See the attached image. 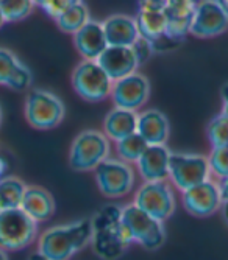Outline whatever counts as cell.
<instances>
[{
  "mask_svg": "<svg viewBox=\"0 0 228 260\" xmlns=\"http://www.w3.org/2000/svg\"><path fill=\"white\" fill-rule=\"evenodd\" d=\"M93 246L103 260L121 257L127 246L133 243L128 229L122 223V207L105 206L93 218Z\"/></svg>",
  "mask_w": 228,
  "mask_h": 260,
  "instance_id": "1",
  "label": "cell"
},
{
  "mask_svg": "<svg viewBox=\"0 0 228 260\" xmlns=\"http://www.w3.org/2000/svg\"><path fill=\"white\" fill-rule=\"evenodd\" d=\"M93 242V220L83 218L66 226H55L39 237V249L50 260H69Z\"/></svg>",
  "mask_w": 228,
  "mask_h": 260,
  "instance_id": "2",
  "label": "cell"
},
{
  "mask_svg": "<svg viewBox=\"0 0 228 260\" xmlns=\"http://www.w3.org/2000/svg\"><path fill=\"white\" fill-rule=\"evenodd\" d=\"M109 140L105 133L88 129L80 133L69 151V164L77 172L96 170L97 165L108 159L109 154Z\"/></svg>",
  "mask_w": 228,
  "mask_h": 260,
  "instance_id": "3",
  "label": "cell"
},
{
  "mask_svg": "<svg viewBox=\"0 0 228 260\" xmlns=\"http://www.w3.org/2000/svg\"><path fill=\"white\" fill-rule=\"evenodd\" d=\"M122 223L128 229L133 242L139 243L146 249H158L166 242V229L163 221L150 217L136 204L122 207Z\"/></svg>",
  "mask_w": 228,
  "mask_h": 260,
  "instance_id": "4",
  "label": "cell"
},
{
  "mask_svg": "<svg viewBox=\"0 0 228 260\" xmlns=\"http://www.w3.org/2000/svg\"><path fill=\"white\" fill-rule=\"evenodd\" d=\"M38 234V223L24 210L11 209L0 212V248L19 251L27 248Z\"/></svg>",
  "mask_w": 228,
  "mask_h": 260,
  "instance_id": "5",
  "label": "cell"
},
{
  "mask_svg": "<svg viewBox=\"0 0 228 260\" xmlns=\"http://www.w3.org/2000/svg\"><path fill=\"white\" fill-rule=\"evenodd\" d=\"M64 105L55 93L42 89L28 92L25 100L27 122L38 129H52L64 119Z\"/></svg>",
  "mask_w": 228,
  "mask_h": 260,
  "instance_id": "6",
  "label": "cell"
},
{
  "mask_svg": "<svg viewBox=\"0 0 228 260\" xmlns=\"http://www.w3.org/2000/svg\"><path fill=\"white\" fill-rule=\"evenodd\" d=\"M114 81L102 69L97 61L84 59L80 62L72 74V86L75 92L88 102H102L111 95Z\"/></svg>",
  "mask_w": 228,
  "mask_h": 260,
  "instance_id": "7",
  "label": "cell"
},
{
  "mask_svg": "<svg viewBox=\"0 0 228 260\" xmlns=\"http://www.w3.org/2000/svg\"><path fill=\"white\" fill-rule=\"evenodd\" d=\"M210 162L202 154L170 153L169 178L181 192L210 179Z\"/></svg>",
  "mask_w": 228,
  "mask_h": 260,
  "instance_id": "8",
  "label": "cell"
},
{
  "mask_svg": "<svg viewBox=\"0 0 228 260\" xmlns=\"http://www.w3.org/2000/svg\"><path fill=\"white\" fill-rule=\"evenodd\" d=\"M96 181L99 190L108 198H121L131 192L134 185V172L128 162L119 159H105L97 165Z\"/></svg>",
  "mask_w": 228,
  "mask_h": 260,
  "instance_id": "9",
  "label": "cell"
},
{
  "mask_svg": "<svg viewBox=\"0 0 228 260\" xmlns=\"http://www.w3.org/2000/svg\"><path fill=\"white\" fill-rule=\"evenodd\" d=\"M133 204L158 221H166L175 210V197L166 181H146L139 187Z\"/></svg>",
  "mask_w": 228,
  "mask_h": 260,
  "instance_id": "10",
  "label": "cell"
},
{
  "mask_svg": "<svg viewBox=\"0 0 228 260\" xmlns=\"http://www.w3.org/2000/svg\"><path fill=\"white\" fill-rule=\"evenodd\" d=\"M228 30V11L217 0H198L192 17L191 35L214 38Z\"/></svg>",
  "mask_w": 228,
  "mask_h": 260,
  "instance_id": "11",
  "label": "cell"
},
{
  "mask_svg": "<svg viewBox=\"0 0 228 260\" xmlns=\"http://www.w3.org/2000/svg\"><path fill=\"white\" fill-rule=\"evenodd\" d=\"M149 95H150L149 80L138 72L114 81L111 90V97L116 108H122L134 112L147 103Z\"/></svg>",
  "mask_w": 228,
  "mask_h": 260,
  "instance_id": "12",
  "label": "cell"
},
{
  "mask_svg": "<svg viewBox=\"0 0 228 260\" xmlns=\"http://www.w3.org/2000/svg\"><path fill=\"white\" fill-rule=\"evenodd\" d=\"M183 204L188 212L195 217H208L222 206L219 184L203 181L183 192Z\"/></svg>",
  "mask_w": 228,
  "mask_h": 260,
  "instance_id": "13",
  "label": "cell"
},
{
  "mask_svg": "<svg viewBox=\"0 0 228 260\" xmlns=\"http://www.w3.org/2000/svg\"><path fill=\"white\" fill-rule=\"evenodd\" d=\"M97 62L109 75L112 81H118L127 75H131L139 67L136 55L131 47H114L108 45V49L100 55Z\"/></svg>",
  "mask_w": 228,
  "mask_h": 260,
  "instance_id": "14",
  "label": "cell"
},
{
  "mask_svg": "<svg viewBox=\"0 0 228 260\" xmlns=\"http://www.w3.org/2000/svg\"><path fill=\"white\" fill-rule=\"evenodd\" d=\"M74 36L77 50L88 61H97L100 55L108 49V41L103 31L102 22L89 20Z\"/></svg>",
  "mask_w": 228,
  "mask_h": 260,
  "instance_id": "15",
  "label": "cell"
},
{
  "mask_svg": "<svg viewBox=\"0 0 228 260\" xmlns=\"http://www.w3.org/2000/svg\"><path fill=\"white\" fill-rule=\"evenodd\" d=\"M169 160L170 151L166 145H149L136 164L146 181H166L169 178Z\"/></svg>",
  "mask_w": 228,
  "mask_h": 260,
  "instance_id": "16",
  "label": "cell"
},
{
  "mask_svg": "<svg viewBox=\"0 0 228 260\" xmlns=\"http://www.w3.org/2000/svg\"><path fill=\"white\" fill-rule=\"evenodd\" d=\"M195 11V4L188 0H167L164 13L167 19L166 35L183 41L188 33H191L192 17Z\"/></svg>",
  "mask_w": 228,
  "mask_h": 260,
  "instance_id": "17",
  "label": "cell"
},
{
  "mask_svg": "<svg viewBox=\"0 0 228 260\" xmlns=\"http://www.w3.org/2000/svg\"><path fill=\"white\" fill-rule=\"evenodd\" d=\"M32 80L33 75L27 66L22 64L11 50L0 49V84L24 90L30 87Z\"/></svg>",
  "mask_w": 228,
  "mask_h": 260,
  "instance_id": "18",
  "label": "cell"
},
{
  "mask_svg": "<svg viewBox=\"0 0 228 260\" xmlns=\"http://www.w3.org/2000/svg\"><path fill=\"white\" fill-rule=\"evenodd\" d=\"M20 209L36 223L47 221L55 214V201L53 197L45 190L44 187L27 185L20 203Z\"/></svg>",
  "mask_w": 228,
  "mask_h": 260,
  "instance_id": "19",
  "label": "cell"
},
{
  "mask_svg": "<svg viewBox=\"0 0 228 260\" xmlns=\"http://www.w3.org/2000/svg\"><path fill=\"white\" fill-rule=\"evenodd\" d=\"M103 31L108 41V45L114 47H131L134 41L139 38L138 25L133 17L124 14L109 16L102 22Z\"/></svg>",
  "mask_w": 228,
  "mask_h": 260,
  "instance_id": "20",
  "label": "cell"
},
{
  "mask_svg": "<svg viewBox=\"0 0 228 260\" xmlns=\"http://www.w3.org/2000/svg\"><path fill=\"white\" fill-rule=\"evenodd\" d=\"M136 133H139L149 145H164L169 137L167 117L158 109H147L138 114Z\"/></svg>",
  "mask_w": 228,
  "mask_h": 260,
  "instance_id": "21",
  "label": "cell"
},
{
  "mask_svg": "<svg viewBox=\"0 0 228 260\" xmlns=\"http://www.w3.org/2000/svg\"><path fill=\"white\" fill-rule=\"evenodd\" d=\"M136 128H138V114L134 111H128L122 108L111 109L106 114L105 122H103L105 136L116 142L134 134Z\"/></svg>",
  "mask_w": 228,
  "mask_h": 260,
  "instance_id": "22",
  "label": "cell"
},
{
  "mask_svg": "<svg viewBox=\"0 0 228 260\" xmlns=\"http://www.w3.org/2000/svg\"><path fill=\"white\" fill-rule=\"evenodd\" d=\"M136 25H138L139 36L155 41L161 38L167 31V19L164 10L155 8H139L136 16Z\"/></svg>",
  "mask_w": 228,
  "mask_h": 260,
  "instance_id": "23",
  "label": "cell"
},
{
  "mask_svg": "<svg viewBox=\"0 0 228 260\" xmlns=\"http://www.w3.org/2000/svg\"><path fill=\"white\" fill-rule=\"evenodd\" d=\"M27 185L16 176H5L0 179V212L19 209Z\"/></svg>",
  "mask_w": 228,
  "mask_h": 260,
  "instance_id": "24",
  "label": "cell"
},
{
  "mask_svg": "<svg viewBox=\"0 0 228 260\" xmlns=\"http://www.w3.org/2000/svg\"><path fill=\"white\" fill-rule=\"evenodd\" d=\"M55 20H56V25L61 31L69 33V35H75L80 28H83L91 20V17H89L88 7L83 2H80L75 7L67 10L66 13H63Z\"/></svg>",
  "mask_w": 228,
  "mask_h": 260,
  "instance_id": "25",
  "label": "cell"
},
{
  "mask_svg": "<svg viewBox=\"0 0 228 260\" xmlns=\"http://www.w3.org/2000/svg\"><path fill=\"white\" fill-rule=\"evenodd\" d=\"M147 147L149 144L139 133L118 140V153L124 162H138Z\"/></svg>",
  "mask_w": 228,
  "mask_h": 260,
  "instance_id": "26",
  "label": "cell"
},
{
  "mask_svg": "<svg viewBox=\"0 0 228 260\" xmlns=\"http://www.w3.org/2000/svg\"><path fill=\"white\" fill-rule=\"evenodd\" d=\"M207 134L213 148L228 147V115L223 112L216 115L208 123Z\"/></svg>",
  "mask_w": 228,
  "mask_h": 260,
  "instance_id": "27",
  "label": "cell"
},
{
  "mask_svg": "<svg viewBox=\"0 0 228 260\" xmlns=\"http://www.w3.org/2000/svg\"><path fill=\"white\" fill-rule=\"evenodd\" d=\"M35 7L33 0H0V10L7 22H19L30 16Z\"/></svg>",
  "mask_w": 228,
  "mask_h": 260,
  "instance_id": "28",
  "label": "cell"
},
{
  "mask_svg": "<svg viewBox=\"0 0 228 260\" xmlns=\"http://www.w3.org/2000/svg\"><path fill=\"white\" fill-rule=\"evenodd\" d=\"M33 2L47 16L58 19L63 13L80 4L81 0H33Z\"/></svg>",
  "mask_w": 228,
  "mask_h": 260,
  "instance_id": "29",
  "label": "cell"
},
{
  "mask_svg": "<svg viewBox=\"0 0 228 260\" xmlns=\"http://www.w3.org/2000/svg\"><path fill=\"white\" fill-rule=\"evenodd\" d=\"M210 169L211 172L219 178H228V147H222V148H213L210 157Z\"/></svg>",
  "mask_w": 228,
  "mask_h": 260,
  "instance_id": "30",
  "label": "cell"
},
{
  "mask_svg": "<svg viewBox=\"0 0 228 260\" xmlns=\"http://www.w3.org/2000/svg\"><path fill=\"white\" fill-rule=\"evenodd\" d=\"M131 49H133V52L136 55V59H138L139 66L147 62L150 59V56L155 53L152 41H149V39H146L142 36H139L138 39L134 41V44L131 45Z\"/></svg>",
  "mask_w": 228,
  "mask_h": 260,
  "instance_id": "31",
  "label": "cell"
},
{
  "mask_svg": "<svg viewBox=\"0 0 228 260\" xmlns=\"http://www.w3.org/2000/svg\"><path fill=\"white\" fill-rule=\"evenodd\" d=\"M180 42H181L180 39H175V38H172V36H169V35H163L161 38H158V39L152 41L155 53H156V52H167V50H172V49H175V47H177Z\"/></svg>",
  "mask_w": 228,
  "mask_h": 260,
  "instance_id": "32",
  "label": "cell"
},
{
  "mask_svg": "<svg viewBox=\"0 0 228 260\" xmlns=\"http://www.w3.org/2000/svg\"><path fill=\"white\" fill-rule=\"evenodd\" d=\"M220 97H222V112L228 115V83H225L220 89Z\"/></svg>",
  "mask_w": 228,
  "mask_h": 260,
  "instance_id": "33",
  "label": "cell"
},
{
  "mask_svg": "<svg viewBox=\"0 0 228 260\" xmlns=\"http://www.w3.org/2000/svg\"><path fill=\"white\" fill-rule=\"evenodd\" d=\"M219 190L222 195V201L228 200V178H223L219 181Z\"/></svg>",
  "mask_w": 228,
  "mask_h": 260,
  "instance_id": "34",
  "label": "cell"
},
{
  "mask_svg": "<svg viewBox=\"0 0 228 260\" xmlns=\"http://www.w3.org/2000/svg\"><path fill=\"white\" fill-rule=\"evenodd\" d=\"M28 260H50V258L45 257L41 251H35L28 255Z\"/></svg>",
  "mask_w": 228,
  "mask_h": 260,
  "instance_id": "35",
  "label": "cell"
},
{
  "mask_svg": "<svg viewBox=\"0 0 228 260\" xmlns=\"http://www.w3.org/2000/svg\"><path fill=\"white\" fill-rule=\"evenodd\" d=\"M220 210H222V217H223V220H225V221H226V224H228V200L222 201Z\"/></svg>",
  "mask_w": 228,
  "mask_h": 260,
  "instance_id": "36",
  "label": "cell"
},
{
  "mask_svg": "<svg viewBox=\"0 0 228 260\" xmlns=\"http://www.w3.org/2000/svg\"><path fill=\"white\" fill-rule=\"evenodd\" d=\"M5 172H7V162H5L2 157H0V179L5 178V176H4V175H5Z\"/></svg>",
  "mask_w": 228,
  "mask_h": 260,
  "instance_id": "37",
  "label": "cell"
},
{
  "mask_svg": "<svg viewBox=\"0 0 228 260\" xmlns=\"http://www.w3.org/2000/svg\"><path fill=\"white\" fill-rule=\"evenodd\" d=\"M7 23V20H5V17H4V13H2V10H0V28H2L4 25Z\"/></svg>",
  "mask_w": 228,
  "mask_h": 260,
  "instance_id": "38",
  "label": "cell"
},
{
  "mask_svg": "<svg viewBox=\"0 0 228 260\" xmlns=\"http://www.w3.org/2000/svg\"><path fill=\"white\" fill-rule=\"evenodd\" d=\"M0 260H8L7 252H5V249H2V248H0Z\"/></svg>",
  "mask_w": 228,
  "mask_h": 260,
  "instance_id": "39",
  "label": "cell"
},
{
  "mask_svg": "<svg viewBox=\"0 0 228 260\" xmlns=\"http://www.w3.org/2000/svg\"><path fill=\"white\" fill-rule=\"evenodd\" d=\"M217 2H219V4L226 10V11H228V0H217Z\"/></svg>",
  "mask_w": 228,
  "mask_h": 260,
  "instance_id": "40",
  "label": "cell"
},
{
  "mask_svg": "<svg viewBox=\"0 0 228 260\" xmlns=\"http://www.w3.org/2000/svg\"><path fill=\"white\" fill-rule=\"evenodd\" d=\"M0 123H2V109H0Z\"/></svg>",
  "mask_w": 228,
  "mask_h": 260,
  "instance_id": "41",
  "label": "cell"
},
{
  "mask_svg": "<svg viewBox=\"0 0 228 260\" xmlns=\"http://www.w3.org/2000/svg\"><path fill=\"white\" fill-rule=\"evenodd\" d=\"M188 2H194V4H197V2H198V0H188Z\"/></svg>",
  "mask_w": 228,
  "mask_h": 260,
  "instance_id": "42",
  "label": "cell"
}]
</instances>
